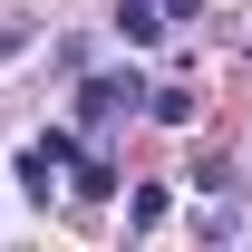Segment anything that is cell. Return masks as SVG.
Wrapping results in <instances>:
<instances>
[{"label":"cell","instance_id":"obj_1","mask_svg":"<svg viewBox=\"0 0 252 252\" xmlns=\"http://www.w3.org/2000/svg\"><path fill=\"white\" fill-rule=\"evenodd\" d=\"M136 107H146V78H136V68H107V78H88V88H78V117H88L97 136H107L117 117H136Z\"/></svg>","mask_w":252,"mask_h":252},{"label":"cell","instance_id":"obj_2","mask_svg":"<svg viewBox=\"0 0 252 252\" xmlns=\"http://www.w3.org/2000/svg\"><path fill=\"white\" fill-rule=\"evenodd\" d=\"M68 156H78V136H68V126H39V136H30V156L10 165V175H20V185L49 204V175H68Z\"/></svg>","mask_w":252,"mask_h":252},{"label":"cell","instance_id":"obj_3","mask_svg":"<svg viewBox=\"0 0 252 252\" xmlns=\"http://www.w3.org/2000/svg\"><path fill=\"white\" fill-rule=\"evenodd\" d=\"M117 39H126V49L165 39V10H156V0H117Z\"/></svg>","mask_w":252,"mask_h":252},{"label":"cell","instance_id":"obj_4","mask_svg":"<svg viewBox=\"0 0 252 252\" xmlns=\"http://www.w3.org/2000/svg\"><path fill=\"white\" fill-rule=\"evenodd\" d=\"M68 175H78V204H107V194H117V165L97 156V146H88V156H68Z\"/></svg>","mask_w":252,"mask_h":252},{"label":"cell","instance_id":"obj_5","mask_svg":"<svg viewBox=\"0 0 252 252\" xmlns=\"http://www.w3.org/2000/svg\"><path fill=\"white\" fill-rule=\"evenodd\" d=\"M126 223H136V233H146V223H165V185H136V194H126Z\"/></svg>","mask_w":252,"mask_h":252},{"label":"cell","instance_id":"obj_6","mask_svg":"<svg viewBox=\"0 0 252 252\" xmlns=\"http://www.w3.org/2000/svg\"><path fill=\"white\" fill-rule=\"evenodd\" d=\"M146 97H156V117H165V126H194V97H185V88H146Z\"/></svg>","mask_w":252,"mask_h":252},{"label":"cell","instance_id":"obj_7","mask_svg":"<svg viewBox=\"0 0 252 252\" xmlns=\"http://www.w3.org/2000/svg\"><path fill=\"white\" fill-rule=\"evenodd\" d=\"M156 10H165V30H175V20H194V10H204V0H156Z\"/></svg>","mask_w":252,"mask_h":252}]
</instances>
